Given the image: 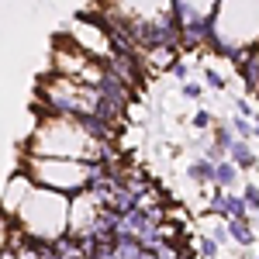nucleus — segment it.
Instances as JSON below:
<instances>
[{
  "instance_id": "f257e3e1",
  "label": "nucleus",
  "mask_w": 259,
  "mask_h": 259,
  "mask_svg": "<svg viewBox=\"0 0 259 259\" xmlns=\"http://www.w3.org/2000/svg\"><path fill=\"white\" fill-rule=\"evenodd\" d=\"M31 156H59V159H111L107 142H100L83 118L45 114L31 139Z\"/></svg>"
},
{
  "instance_id": "f03ea898",
  "label": "nucleus",
  "mask_w": 259,
  "mask_h": 259,
  "mask_svg": "<svg viewBox=\"0 0 259 259\" xmlns=\"http://www.w3.org/2000/svg\"><path fill=\"white\" fill-rule=\"evenodd\" d=\"M218 56L259 45V0H218L211 11V41Z\"/></svg>"
},
{
  "instance_id": "7ed1b4c3",
  "label": "nucleus",
  "mask_w": 259,
  "mask_h": 259,
  "mask_svg": "<svg viewBox=\"0 0 259 259\" xmlns=\"http://www.w3.org/2000/svg\"><path fill=\"white\" fill-rule=\"evenodd\" d=\"M24 173L38 187L59 190L66 197H76L90 190L100 177H107V166L100 159H59V156H28Z\"/></svg>"
},
{
  "instance_id": "20e7f679",
  "label": "nucleus",
  "mask_w": 259,
  "mask_h": 259,
  "mask_svg": "<svg viewBox=\"0 0 259 259\" xmlns=\"http://www.w3.org/2000/svg\"><path fill=\"white\" fill-rule=\"evenodd\" d=\"M69 204L73 197H66L59 190H49V187H35L28 200L18 207V225L24 235L41 242H56L62 235H69Z\"/></svg>"
},
{
  "instance_id": "39448f33",
  "label": "nucleus",
  "mask_w": 259,
  "mask_h": 259,
  "mask_svg": "<svg viewBox=\"0 0 259 259\" xmlns=\"http://www.w3.org/2000/svg\"><path fill=\"white\" fill-rule=\"evenodd\" d=\"M107 11L121 14L128 28H135V24H180L177 0H107Z\"/></svg>"
},
{
  "instance_id": "423d86ee",
  "label": "nucleus",
  "mask_w": 259,
  "mask_h": 259,
  "mask_svg": "<svg viewBox=\"0 0 259 259\" xmlns=\"http://www.w3.org/2000/svg\"><path fill=\"white\" fill-rule=\"evenodd\" d=\"M94 62H97V59H94L87 49H80L73 38H69V41H66V38L56 41V49H52V66H56L59 76H76V80H83L87 69H90Z\"/></svg>"
},
{
  "instance_id": "0eeeda50",
  "label": "nucleus",
  "mask_w": 259,
  "mask_h": 259,
  "mask_svg": "<svg viewBox=\"0 0 259 259\" xmlns=\"http://www.w3.org/2000/svg\"><path fill=\"white\" fill-rule=\"evenodd\" d=\"M214 7L218 0H177V18L180 24H200V21H211Z\"/></svg>"
},
{
  "instance_id": "6e6552de",
  "label": "nucleus",
  "mask_w": 259,
  "mask_h": 259,
  "mask_svg": "<svg viewBox=\"0 0 259 259\" xmlns=\"http://www.w3.org/2000/svg\"><path fill=\"white\" fill-rule=\"evenodd\" d=\"M207 211L211 214H228V218H245L249 214V204H245V197H239V194H211V200H207Z\"/></svg>"
},
{
  "instance_id": "1a4fd4ad",
  "label": "nucleus",
  "mask_w": 259,
  "mask_h": 259,
  "mask_svg": "<svg viewBox=\"0 0 259 259\" xmlns=\"http://www.w3.org/2000/svg\"><path fill=\"white\" fill-rule=\"evenodd\" d=\"M52 259H87V249H83L80 235H62V239L52 242Z\"/></svg>"
},
{
  "instance_id": "9d476101",
  "label": "nucleus",
  "mask_w": 259,
  "mask_h": 259,
  "mask_svg": "<svg viewBox=\"0 0 259 259\" xmlns=\"http://www.w3.org/2000/svg\"><path fill=\"white\" fill-rule=\"evenodd\" d=\"M228 156H232V162L239 166V169H252L256 166V156H252V149L245 145V139H239L232 149H228Z\"/></svg>"
},
{
  "instance_id": "9b49d317",
  "label": "nucleus",
  "mask_w": 259,
  "mask_h": 259,
  "mask_svg": "<svg viewBox=\"0 0 259 259\" xmlns=\"http://www.w3.org/2000/svg\"><path fill=\"white\" fill-rule=\"evenodd\" d=\"M190 177L197 180V183H214V180H218V162L214 159H197L190 166Z\"/></svg>"
},
{
  "instance_id": "f8f14e48",
  "label": "nucleus",
  "mask_w": 259,
  "mask_h": 259,
  "mask_svg": "<svg viewBox=\"0 0 259 259\" xmlns=\"http://www.w3.org/2000/svg\"><path fill=\"white\" fill-rule=\"evenodd\" d=\"M228 235L239 242V245H252L256 242V235H252V228H249L245 218H228Z\"/></svg>"
},
{
  "instance_id": "ddd939ff",
  "label": "nucleus",
  "mask_w": 259,
  "mask_h": 259,
  "mask_svg": "<svg viewBox=\"0 0 259 259\" xmlns=\"http://www.w3.org/2000/svg\"><path fill=\"white\" fill-rule=\"evenodd\" d=\"M235 177H239V166L235 162H218V187H232L235 183Z\"/></svg>"
},
{
  "instance_id": "4468645a",
  "label": "nucleus",
  "mask_w": 259,
  "mask_h": 259,
  "mask_svg": "<svg viewBox=\"0 0 259 259\" xmlns=\"http://www.w3.org/2000/svg\"><path fill=\"white\" fill-rule=\"evenodd\" d=\"M242 197H245V204H249V211H259V187L256 183H249V187L242 190Z\"/></svg>"
},
{
  "instance_id": "2eb2a0df",
  "label": "nucleus",
  "mask_w": 259,
  "mask_h": 259,
  "mask_svg": "<svg viewBox=\"0 0 259 259\" xmlns=\"http://www.w3.org/2000/svg\"><path fill=\"white\" fill-rule=\"evenodd\" d=\"M232 132H235L239 139H249V135H256V128H249V124H245L242 118H235V121H232Z\"/></svg>"
},
{
  "instance_id": "dca6fc26",
  "label": "nucleus",
  "mask_w": 259,
  "mask_h": 259,
  "mask_svg": "<svg viewBox=\"0 0 259 259\" xmlns=\"http://www.w3.org/2000/svg\"><path fill=\"white\" fill-rule=\"evenodd\" d=\"M214 252H218V239H200V256L214 259Z\"/></svg>"
},
{
  "instance_id": "f3484780",
  "label": "nucleus",
  "mask_w": 259,
  "mask_h": 259,
  "mask_svg": "<svg viewBox=\"0 0 259 259\" xmlns=\"http://www.w3.org/2000/svg\"><path fill=\"white\" fill-rule=\"evenodd\" d=\"M204 83H207L211 90H221V87H225V80H221V73H214V69H204Z\"/></svg>"
},
{
  "instance_id": "a211bd4d",
  "label": "nucleus",
  "mask_w": 259,
  "mask_h": 259,
  "mask_svg": "<svg viewBox=\"0 0 259 259\" xmlns=\"http://www.w3.org/2000/svg\"><path fill=\"white\" fill-rule=\"evenodd\" d=\"M183 97L197 100V97H200V87H197V83H183Z\"/></svg>"
},
{
  "instance_id": "6ab92c4d",
  "label": "nucleus",
  "mask_w": 259,
  "mask_h": 259,
  "mask_svg": "<svg viewBox=\"0 0 259 259\" xmlns=\"http://www.w3.org/2000/svg\"><path fill=\"white\" fill-rule=\"evenodd\" d=\"M194 124H197V128H207V124H211V114H207V111H197V114H194Z\"/></svg>"
},
{
  "instance_id": "aec40b11",
  "label": "nucleus",
  "mask_w": 259,
  "mask_h": 259,
  "mask_svg": "<svg viewBox=\"0 0 259 259\" xmlns=\"http://www.w3.org/2000/svg\"><path fill=\"white\" fill-rule=\"evenodd\" d=\"M256 139H259V111H256Z\"/></svg>"
},
{
  "instance_id": "412c9836",
  "label": "nucleus",
  "mask_w": 259,
  "mask_h": 259,
  "mask_svg": "<svg viewBox=\"0 0 259 259\" xmlns=\"http://www.w3.org/2000/svg\"><path fill=\"white\" fill-rule=\"evenodd\" d=\"M256 259H259V252H256Z\"/></svg>"
}]
</instances>
